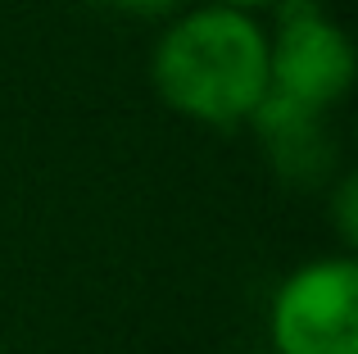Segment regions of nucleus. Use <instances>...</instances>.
I'll use <instances>...</instances> for the list:
<instances>
[{"label":"nucleus","mask_w":358,"mask_h":354,"mask_svg":"<svg viewBox=\"0 0 358 354\" xmlns=\"http://www.w3.org/2000/svg\"><path fill=\"white\" fill-rule=\"evenodd\" d=\"M150 82L177 118L241 127L268 100V32L227 5H195L159 32Z\"/></svg>","instance_id":"f257e3e1"},{"label":"nucleus","mask_w":358,"mask_h":354,"mask_svg":"<svg viewBox=\"0 0 358 354\" xmlns=\"http://www.w3.org/2000/svg\"><path fill=\"white\" fill-rule=\"evenodd\" d=\"M268 32V96L327 114L354 87V45L317 0H277Z\"/></svg>","instance_id":"f03ea898"},{"label":"nucleus","mask_w":358,"mask_h":354,"mask_svg":"<svg viewBox=\"0 0 358 354\" xmlns=\"http://www.w3.org/2000/svg\"><path fill=\"white\" fill-rule=\"evenodd\" d=\"M268 354H358V264L327 255L299 264L272 291Z\"/></svg>","instance_id":"7ed1b4c3"},{"label":"nucleus","mask_w":358,"mask_h":354,"mask_svg":"<svg viewBox=\"0 0 358 354\" xmlns=\"http://www.w3.org/2000/svg\"><path fill=\"white\" fill-rule=\"evenodd\" d=\"M250 123L259 127V136H263V146H268V155H272L281 177H290V182H317V177L331 169L327 114L268 96L254 109Z\"/></svg>","instance_id":"20e7f679"},{"label":"nucleus","mask_w":358,"mask_h":354,"mask_svg":"<svg viewBox=\"0 0 358 354\" xmlns=\"http://www.w3.org/2000/svg\"><path fill=\"white\" fill-rule=\"evenodd\" d=\"M336 232H341V246H345V255L358 246V182H354V173H345L341 177V186H336Z\"/></svg>","instance_id":"39448f33"},{"label":"nucleus","mask_w":358,"mask_h":354,"mask_svg":"<svg viewBox=\"0 0 358 354\" xmlns=\"http://www.w3.org/2000/svg\"><path fill=\"white\" fill-rule=\"evenodd\" d=\"M100 5L118 9V14H173L177 0H100Z\"/></svg>","instance_id":"423d86ee"},{"label":"nucleus","mask_w":358,"mask_h":354,"mask_svg":"<svg viewBox=\"0 0 358 354\" xmlns=\"http://www.w3.org/2000/svg\"><path fill=\"white\" fill-rule=\"evenodd\" d=\"M204 5H227V9H245V14H254V9H272L277 0H204Z\"/></svg>","instance_id":"0eeeda50"}]
</instances>
